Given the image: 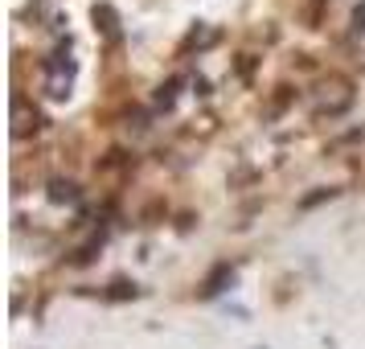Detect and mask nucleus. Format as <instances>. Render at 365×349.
Returning a JSON list of instances; mask_svg holds the SVG:
<instances>
[{
	"label": "nucleus",
	"mask_w": 365,
	"mask_h": 349,
	"mask_svg": "<svg viewBox=\"0 0 365 349\" xmlns=\"http://www.w3.org/2000/svg\"><path fill=\"white\" fill-rule=\"evenodd\" d=\"M173 99H177V83L160 86V95H156V103H160V107H173Z\"/></svg>",
	"instance_id": "7"
},
{
	"label": "nucleus",
	"mask_w": 365,
	"mask_h": 349,
	"mask_svg": "<svg viewBox=\"0 0 365 349\" xmlns=\"http://www.w3.org/2000/svg\"><path fill=\"white\" fill-rule=\"evenodd\" d=\"M13 119H17V128H13L17 136H25L29 128H37V123H41V116H25V99H13Z\"/></svg>",
	"instance_id": "3"
},
{
	"label": "nucleus",
	"mask_w": 365,
	"mask_h": 349,
	"mask_svg": "<svg viewBox=\"0 0 365 349\" xmlns=\"http://www.w3.org/2000/svg\"><path fill=\"white\" fill-rule=\"evenodd\" d=\"M111 296H115V300H123V296H135V288H132V283H123V280H119V283H111Z\"/></svg>",
	"instance_id": "8"
},
{
	"label": "nucleus",
	"mask_w": 365,
	"mask_h": 349,
	"mask_svg": "<svg viewBox=\"0 0 365 349\" xmlns=\"http://www.w3.org/2000/svg\"><path fill=\"white\" fill-rule=\"evenodd\" d=\"M95 21H99V29L107 37H119V13L111 4H95Z\"/></svg>",
	"instance_id": "1"
},
{
	"label": "nucleus",
	"mask_w": 365,
	"mask_h": 349,
	"mask_svg": "<svg viewBox=\"0 0 365 349\" xmlns=\"http://www.w3.org/2000/svg\"><path fill=\"white\" fill-rule=\"evenodd\" d=\"M329 198H336V189H320V193H308V198L299 201L304 210H312V206H320V201H329Z\"/></svg>",
	"instance_id": "6"
},
{
	"label": "nucleus",
	"mask_w": 365,
	"mask_h": 349,
	"mask_svg": "<svg viewBox=\"0 0 365 349\" xmlns=\"http://www.w3.org/2000/svg\"><path fill=\"white\" fill-rule=\"evenodd\" d=\"M50 95H53V99H66V95H70V79H62V74H50Z\"/></svg>",
	"instance_id": "5"
},
{
	"label": "nucleus",
	"mask_w": 365,
	"mask_h": 349,
	"mask_svg": "<svg viewBox=\"0 0 365 349\" xmlns=\"http://www.w3.org/2000/svg\"><path fill=\"white\" fill-rule=\"evenodd\" d=\"M50 201L53 206H70V201H78V185L74 181H50Z\"/></svg>",
	"instance_id": "2"
},
{
	"label": "nucleus",
	"mask_w": 365,
	"mask_h": 349,
	"mask_svg": "<svg viewBox=\"0 0 365 349\" xmlns=\"http://www.w3.org/2000/svg\"><path fill=\"white\" fill-rule=\"evenodd\" d=\"M226 280H234V271H230V267H222V271H217L214 280L205 283V296H217V292H222V283H226Z\"/></svg>",
	"instance_id": "4"
},
{
	"label": "nucleus",
	"mask_w": 365,
	"mask_h": 349,
	"mask_svg": "<svg viewBox=\"0 0 365 349\" xmlns=\"http://www.w3.org/2000/svg\"><path fill=\"white\" fill-rule=\"evenodd\" d=\"M353 21H357V29H365V4L357 9V17H353Z\"/></svg>",
	"instance_id": "9"
}]
</instances>
